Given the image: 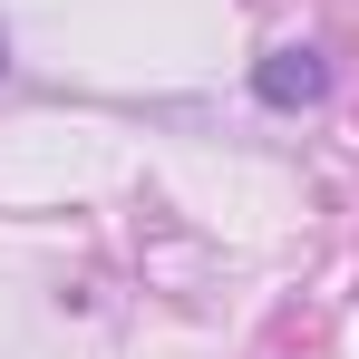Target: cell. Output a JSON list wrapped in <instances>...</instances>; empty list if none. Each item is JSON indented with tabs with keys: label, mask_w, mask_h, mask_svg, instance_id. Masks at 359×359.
Wrapping results in <instances>:
<instances>
[{
	"label": "cell",
	"mask_w": 359,
	"mask_h": 359,
	"mask_svg": "<svg viewBox=\"0 0 359 359\" xmlns=\"http://www.w3.org/2000/svg\"><path fill=\"white\" fill-rule=\"evenodd\" d=\"M252 97H262L272 117H301V107H320V97H330V59H320L311 39H282V49H262V59H252Z\"/></svg>",
	"instance_id": "1"
},
{
	"label": "cell",
	"mask_w": 359,
	"mask_h": 359,
	"mask_svg": "<svg viewBox=\"0 0 359 359\" xmlns=\"http://www.w3.org/2000/svg\"><path fill=\"white\" fill-rule=\"evenodd\" d=\"M0 68H10V49H0Z\"/></svg>",
	"instance_id": "2"
}]
</instances>
